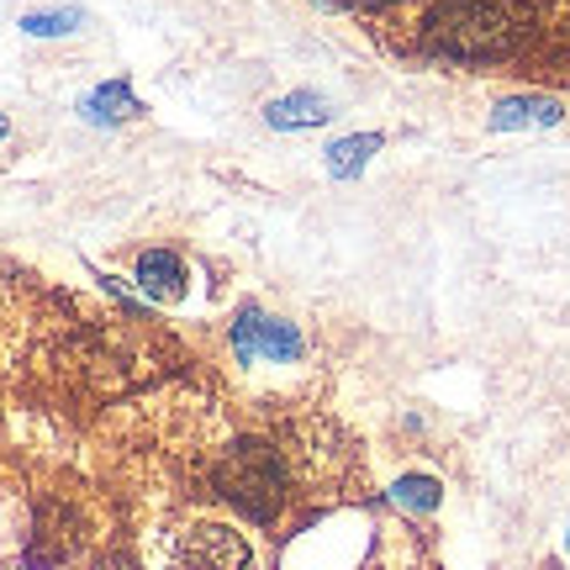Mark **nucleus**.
I'll list each match as a JSON object with an SVG mask.
<instances>
[{
  "instance_id": "5",
  "label": "nucleus",
  "mask_w": 570,
  "mask_h": 570,
  "mask_svg": "<svg viewBox=\"0 0 570 570\" xmlns=\"http://www.w3.org/2000/svg\"><path fill=\"white\" fill-rule=\"evenodd\" d=\"M138 281L148 296H159V302H180L185 296V265L180 254H169V248H148L138 259Z\"/></svg>"
},
{
  "instance_id": "11",
  "label": "nucleus",
  "mask_w": 570,
  "mask_h": 570,
  "mask_svg": "<svg viewBox=\"0 0 570 570\" xmlns=\"http://www.w3.org/2000/svg\"><path fill=\"white\" fill-rule=\"evenodd\" d=\"M75 27H80V11H32L21 21V32H32V38H59V32H75Z\"/></svg>"
},
{
  "instance_id": "8",
  "label": "nucleus",
  "mask_w": 570,
  "mask_h": 570,
  "mask_svg": "<svg viewBox=\"0 0 570 570\" xmlns=\"http://www.w3.org/2000/svg\"><path fill=\"white\" fill-rule=\"evenodd\" d=\"M381 148V138L375 132H360V138H344L327 148V175H338V180H354L360 169L370 164V154Z\"/></svg>"
},
{
  "instance_id": "13",
  "label": "nucleus",
  "mask_w": 570,
  "mask_h": 570,
  "mask_svg": "<svg viewBox=\"0 0 570 570\" xmlns=\"http://www.w3.org/2000/svg\"><path fill=\"white\" fill-rule=\"evenodd\" d=\"M0 138H6V117H0Z\"/></svg>"
},
{
  "instance_id": "3",
  "label": "nucleus",
  "mask_w": 570,
  "mask_h": 570,
  "mask_svg": "<svg viewBox=\"0 0 570 570\" xmlns=\"http://www.w3.org/2000/svg\"><path fill=\"white\" fill-rule=\"evenodd\" d=\"M233 348H238V360H296L302 354V333L281 317H265L259 306H244L238 312V323H233Z\"/></svg>"
},
{
  "instance_id": "10",
  "label": "nucleus",
  "mask_w": 570,
  "mask_h": 570,
  "mask_svg": "<svg viewBox=\"0 0 570 570\" xmlns=\"http://www.w3.org/2000/svg\"><path fill=\"white\" fill-rule=\"evenodd\" d=\"M391 502H396V508H412V512L439 508V481H433V475H407V481L391 487Z\"/></svg>"
},
{
  "instance_id": "1",
  "label": "nucleus",
  "mask_w": 570,
  "mask_h": 570,
  "mask_svg": "<svg viewBox=\"0 0 570 570\" xmlns=\"http://www.w3.org/2000/svg\"><path fill=\"white\" fill-rule=\"evenodd\" d=\"M529 32L533 17L518 0H444L428 17V48L449 59H502Z\"/></svg>"
},
{
  "instance_id": "2",
  "label": "nucleus",
  "mask_w": 570,
  "mask_h": 570,
  "mask_svg": "<svg viewBox=\"0 0 570 570\" xmlns=\"http://www.w3.org/2000/svg\"><path fill=\"white\" fill-rule=\"evenodd\" d=\"M212 481L223 491V502H233V508L244 512V518H254V523H269L285 502V465L265 439L233 444L223 460H217Z\"/></svg>"
},
{
  "instance_id": "7",
  "label": "nucleus",
  "mask_w": 570,
  "mask_h": 570,
  "mask_svg": "<svg viewBox=\"0 0 570 570\" xmlns=\"http://www.w3.org/2000/svg\"><path fill=\"white\" fill-rule=\"evenodd\" d=\"M269 127H281V132H302V127H323L333 117V106L323 96H312V90H296V96H281V101H269Z\"/></svg>"
},
{
  "instance_id": "12",
  "label": "nucleus",
  "mask_w": 570,
  "mask_h": 570,
  "mask_svg": "<svg viewBox=\"0 0 570 570\" xmlns=\"http://www.w3.org/2000/svg\"><path fill=\"white\" fill-rule=\"evenodd\" d=\"M323 6H375V0H323Z\"/></svg>"
},
{
  "instance_id": "9",
  "label": "nucleus",
  "mask_w": 570,
  "mask_h": 570,
  "mask_svg": "<svg viewBox=\"0 0 570 570\" xmlns=\"http://www.w3.org/2000/svg\"><path fill=\"white\" fill-rule=\"evenodd\" d=\"M85 117H90V122H122V117H138V96H132L127 85L111 80L85 101Z\"/></svg>"
},
{
  "instance_id": "4",
  "label": "nucleus",
  "mask_w": 570,
  "mask_h": 570,
  "mask_svg": "<svg viewBox=\"0 0 570 570\" xmlns=\"http://www.w3.org/2000/svg\"><path fill=\"white\" fill-rule=\"evenodd\" d=\"M175 570H248V544L223 523H202L180 539Z\"/></svg>"
},
{
  "instance_id": "6",
  "label": "nucleus",
  "mask_w": 570,
  "mask_h": 570,
  "mask_svg": "<svg viewBox=\"0 0 570 570\" xmlns=\"http://www.w3.org/2000/svg\"><path fill=\"white\" fill-rule=\"evenodd\" d=\"M560 122V101L550 96H512L491 111V127L497 132H518V127H554Z\"/></svg>"
}]
</instances>
